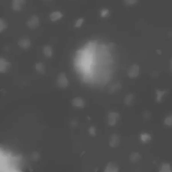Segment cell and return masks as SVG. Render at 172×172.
<instances>
[{"label": "cell", "instance_id": "cell-20", "mask_svg": "<svg viewBox=\"0 0 172 172\" xmlns=\"http://www.w3.org/2000/svg\"><path fill=\"white\" fill-rule=\"evenodd\" d=\"M164 123L165 125L171 126H172V114L167 116L165 118Z\"/></svg>", "mask_w": 172, "mask_h": 172}, {"label": "cell", "instance_id": "cell-28", "mask_svg": "<svg viewBox=\"0 0 172 172\" xmlns=\"http://www.w3.org/2000/svg\"><path fill=\"white\" fill-rule=\"evenodd\" d=\"M88 119V120H91V119H90V117L89 116H87V117Z\"/></svg>", "mask_w": 172, "mask_h": 172}, {"label": "cell", "instance_id": "cell-3", "mask_svg": "<svg viewBox=\"0 0 172 172\" xmlns=\"http://www.w3.org/2000/svg\"><path fill=\"white\" fill-rule=\"evenodd\" d=\"M25 1V0H12L11 7L12 10L15 12L22 11Z\"/></svg>", "mask_w": 172, "mask_h": 172}, {"label": "cell", "instance_id": "cell-16", "mask_svg": "<svg viewBox=\"0 0 172 172\" xmlns=\"http://www.w3.org/2000/svg\"><path fill=\"white\" fill-rule=\"evenodd\" d=\"M44 54L46 57L50 58L52 55V50L51 47L48 45L45 46L43 48Z\"/></svg>", "mask_w": 172, "mask_h": 172}, {"label": "cell", "instance_id": "cell-18", "mask_svg": "<svg viewBox=\"0 0 172 172\" xmlns=\"http://www.w3.org/2000/svg\"><path fill=\"white\" fill-rule=\"evenodd\" d=\"M134 99L133 94L130 93L127 94L124 99V102L126 105H130L132 103Z\"/></svg>", "mask_w": 172, "mask_h": 172}, {"label": "cell", "instance_id": "cell-11", "mask_svg": "<svg viewBox=\"0 0 172 172\" xmlns=\"http://www.w3.org/2000/svg\"><path fill=\"white\" fill-rule=\"evenodd\" d=\"M9 65L10 63L6 59L3 58H0V72L1 73L5 72Z\"/></svg>", "mask_w": 172, "mask_h": 172}, {"label": "cell", "instance_id": "cell-12", "mask_svg": "<svg viewBox=\"0 0 172 172\" xmlns=\"http://www.w3.org/2000/svg\"><path fill=\"white\" fill-rule=\"evenodd\" d=\"M72 104L75 107L80 108L84 107V100L80 97H76L73 99L72 101Z\"/></svg>", "mask_w": 172, "mask_h": 172}, {"label": "cell", "instance_id": "cell-13", "mask_svg": "<svg viewBox=\"0 0 172 172\" xmlns=\"http://www.w3.org/2000/svg\"><path fill=\"white\" fill-rule=\"evenodd\" d=\"M169 93L168 90H165L164 91H160L159 89L156 90V101L157 102H161L165 94Z\"/></svg>", "mask_w": 172, "mask_h": 172}, {"label": "cell", "instance_id": "cell-19", "mask_svg": "<svg viewBox=\"0 0 172 172\" xmlns=\"http://www.w3.org/2000/svg\"><path fill=\"white\" fill-rule=\"evenodd\" d=\"M35 67L36 70L38 72L40 73H44V65H43L42 63L40 62L37 63L35 64Z\"/></svg>", "mask_w": 172, "mask_h": 172}, {"label": "cell", "instance_id": "cell-26", "mask_svg": "<svg viewBox=\"0 0 172 172\" xmlns=\"http://www.w3.org/2000/svg\"><path fill=\"white\" fill-rule=\"evenodd\" d=\"M169 66L170 68L171 71L172 72V58H171L170 59Z\"/></svg>", "mask_w": 172, "mask_h": 172}, {"label": "cell", "instance_id": "cell-23", "mask_svg": "<svg viewBox=\"0 0 172 172\" xmlns=\"http://www.w3.org/2000/svg\"><path fill=\"white\" fill-rule=\"evenodd\" d=\"M84 19L83 18H80L78 19L76 22H75V25H74L75 27L79 28L81 27L82 25L84 23Z\"/></svg>", "mask_w": 172, "mask_h": 172}, {"label": "cell", "instance_id": "cell-22", "mask_svg": "<svg viewBox=\"0 0 172 172\" xmlns=\"http://www.w3.org/2000/svg\"><path fill=\"white\" fill-rule=\"evenodd\" d=\"M110 13L109 10L107 9H103L101 10L100 14L102 18H105L107 17Z\"/></svg>", "mask_w": 172, "mask_h": 172}, {"label": "cell", "instance_id": "cell-17", "mask_svg": "<svg viewBox=\"0 0 172 172\" xmlns=\"http://www.w3.org/2000/svg\"><path fill=\"white\" fill-rule=\"evenodd\" d=\"M159 172H171V167L170 165L168 163H163L161 166Z\"/></svg>", "mask_w": 172, "mask_h": 172}, {"label": "cell", "instance_id": "cell-9", "mask_svg": "<svg viewBox=\"0 0 172 172\" xmlns=\"http://www.w3.org/2000/svg\"><path fill=\"white\" fill-rule=\"evenodd\" d=\"M63 17V14L60 11H55L49 15V18L52 22H56L60 20Z\"/></svg>", "mask_w": 172, "mask_h": 172}, {"label": "cell", "instance_id": "cell-15", "mask_svg": "<svg viewBox=\"0 0 172 172\" xmlns=\"http://www.w3.org/2000/svg\"><path fill=\"white\" fill-rule=\"evenodd\" d=\"M141 158H142V157L139 153L134 152L130 155V160L131 162L137 163L139 161Z\"/></svg>", "mask_w": 172, "mask_h": 172}, {"label": "cell", "instance_id": "cell-21", "mask_svg": "<svg viewBox=\"0 0 172 172\" xmlns=\"http://www.w3.org/2000/svg\"><path fill=\"white\" fill-rule=\"evenodd\" d=\"M7 28V25L4 19H0V32H3Z\"/></svg>", "mask_w": 172, "mask_h": 172}, {"label": "cell", "instance_id": "cell-7", "mask_svg": "<svg viewBox=\"0 0 172 172\" xmlns=\"http://www.w3.org/2000/svg\"><path fill=\"white\" fill-rule=\"evenodd\" d=\"M120 142V139L118 136L116 134H113L111 135L109 140V146L111 147L114 148L118 145Z\"/></svg>", "mask_w": 172, "mask_h": 172}, {"label": "cell", "instance_id": "cell-2", "mask_svg": "<svg viewBox=\"0 0 172 172\" xmlns=\"http://www.w3.org/2000/svg\"><path fill=\"white\" fill-rule=\"evenodd\" d=\"M40 20L37 15H33L30 17L27 21V25L29 28L31 29H35L39 25Z\"/></svg>", "mask_w": 172, "mask_h": 172}, {"label": "cell", "instance_id": "cell-1", "mask_svg": "<svg viewBox=\"0 0 172 172\" xmlns=\"http://www.w3.org/2000/svg\"><path fill=\"white\" fill-rule=\"evenodd\" d=\"M57 83L58 86L61 88H65L68 86L69 82L65 73H61L59 74L57 77Z\"/></svg>", "mask_w": 172, "mask_h": 172}, {"label": "cell", "instance_id": "cell-14", "mask_svg": "<svg viewBox=\"0 0 172 172\" xmlns=\"http://www.w3.org/2000/svg\"><path fill=\"white\" fill-rule=\"evenodd\" d=\"M140 140L144 143H147L151 140V136L149 134L147 133H142L140 134Z\"/></svg>", "mask_w": 172, "mask_h": 172}, {"label": "cell", "instance_id": "cell-5", "mask_svg": "<svg viewBox=\"0 0 172 172\" xmlns=\"http://www.w3.org/2000/svg\"><path fill=\"white\" fill-rule=\"evenodd\" d=\"M139 66L136 64H134L128 71V75L130 78H135L137 77L139 73Z\"/></svg>", "mask_w": 172, "mask_h": 172}, {"label": "cell", "instance_id": "cell-25", "mask_svg": "<svg viewBox=\"0 0 172 172\" xmlns=\"http://www.w3.org/2000/svg\"><path fill=\"white\" fill-rule=\"evenodd\" d=\"M125 3L128 5H133L137 3V0H124Z\"/></svg>", "mask_w": 172, "mask_h": 172}, {"label": "cell", "instance_id": "cell-10", "mask_svg": "<svg viewBox=\"0 0 172 172\" xmlns=\"http://www.w3.org/2000/svg\"><path fill=\"white\" fill-rule=\"evenodd\" d=\"M18 45L21 48L27 49L30 47L31 45V41L29 38L25 37L20 39L18 42Z\"/></svg>", "mask_w": 172, "mask_h": 172}, {"label": "cell", "instance_id": "cell-24", "mask_svg": "<svg viewBox=\"0 0 172 172\" xmlns=\"http://www.w3.org/2000/svg\"><path fill=\"white\" fill-rule=\"evenodd\" d=\"M89 133L91 136H95L96 135V129L95 127L93 126H91L88 129V130Z\"/></svg>", "mask_w": 172, "mask_h": 172}, {"label": "cell", "instance_id": "cell-8", "mask_svg": "<svg viewBox=\"0 0 172 172\" xmlns=\"http://www.w3.org/2000/svg\"><path fill=\"white\" fill-rule=\"evenodd\" d=\"M119 171L118 167L116 164L113 162H110L108 163L106 166L104 172H117Z\"/></svg>", "mask_w": 172, "mask_h": 172}, {"label": "cell", "instance_id": "cell-6", "mask_svg": "<svg viewBox=\"0 0 172 172\" xmlns=\"http://www.w3.org/2000/svg\"><path fill=\"white\" fill-rule=\"evenodd\" d=\"M97 45V43L96 41L92 40L88 42L85 45L84 48L91 54L93 55V53L95 52Z\"/></svg>", "mask_w": 172, "mask_h": 172}, {"label": "cell", "instance_id": "cell-27", "mask_svg": "<svg viewBox=\"0 0 172 172\" xmlns=\"http://www.w3.org/2000/svg\"><path fill=\"white\" fill-rule=\"evenodd\" d=\"M156 52H157V53L159 54V55H161L162 54V51L159 49H157L156 50Z\"/></svg>", "mask_w": 172, "mask_h": 172}, {"label": "cell", "instance_id": "cell-4", "mask_svg": "<svg viewBox=\"0 0 172 172\" xmlns=\"http://www.w3.org/2000/svg\"><path fill=\"white\" fill-rule=\"evenodd\" d=\"M120 117L118 112H111L108 114V123L110 126H113L116 124L117 120Z\"/></svg>", "mask_w": 172, "mask_h": 172}]
</instances>
